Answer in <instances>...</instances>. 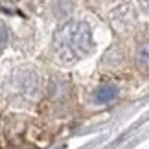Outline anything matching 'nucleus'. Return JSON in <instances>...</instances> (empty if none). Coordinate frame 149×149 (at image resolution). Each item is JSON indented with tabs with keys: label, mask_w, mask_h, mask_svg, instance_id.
<instances>
[{
	"label": "nucleus",
	"mask_w": 149,
	"mask_h": 149,
	"mask_svg": "<svg viewBox=\"0 0 149 149\" xmlns=\"http://www.w3.org/2000/svg\"><path fill=\"white\" fill-rule=\"evenodd\" d=\"M116 96V88L112 87H103L100 92H98V101H109Z\"/></svg>",
	"instance_id": "f257e3e1"
}]
</instances>
